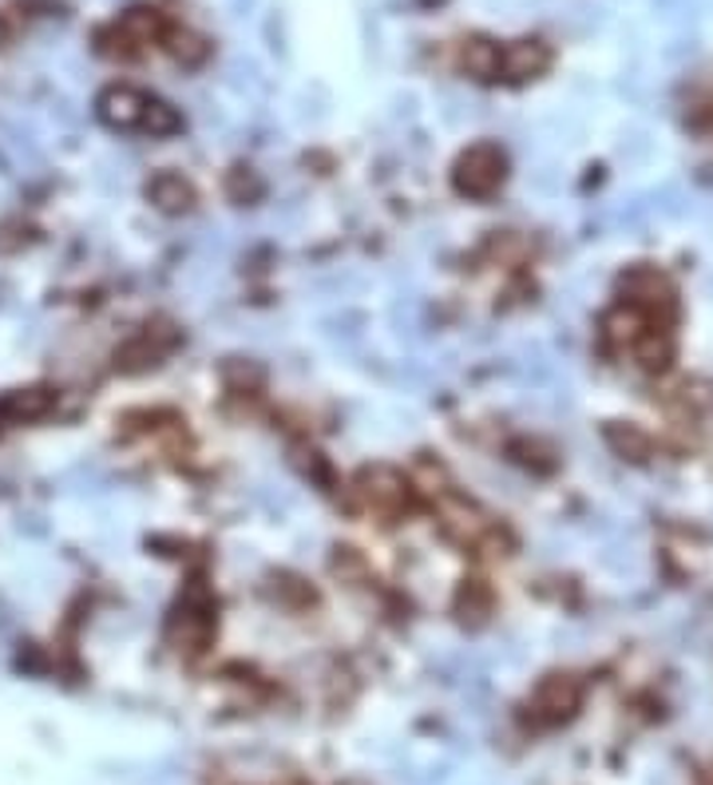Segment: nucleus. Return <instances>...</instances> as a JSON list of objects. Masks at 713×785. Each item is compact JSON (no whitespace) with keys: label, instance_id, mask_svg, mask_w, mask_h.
Returning <instances> with one entry per match:
<instances>
[{"label":"nucleus","instance_id":"3","mask_svg":"<svg viewBox=\"0 0 713 785\" xmlns=\"http://www.w3.org/2000/svg\"><path fill=\"white\" fill-rule=\"evenodd\" d=\"M578 707H583V682L575 675H547L528 702L531 722H540V726H560L567 718H575Z\"/></svg>","mask_w":713,"mask_h":785},{"label":"nucleus","instance_id":"7","mask_svg":"<svg viewBox=\"0 0 713 785\" xmlns=\"http://www.w3.org/2000/svg\"><path fill=\"white\" fill-rule=\"evenodd\" d=\"M551 68V49L543 40H515L500 52V72L511 79V84H523V79H535Z\"/></svg>","mask_w":713,"mask_h":785},{"label":"nucleus","instance_id":"5","mask_svg":"<svg viewBox=\"0 0 713 785\" xmlns=\"http://www.w3.org/2000/svg\"><path fill=\"white\" fill-rule=\"evenodd\" d=\"M436 508H440L444 535H448V540H456V543H464V548H476V543H480L483 535L496 528V520H488V516H483L480 508L468 500V496L444 492L440 500H436Z\"/></svg>","mask_w":713,"mask_h":785},{"label":"nucleus","instance_id":"16","mask_svg":"<svg viewBox=\"0 0 713 785\" xmlns=\"http://www.w3.org/2000/svg\"><path fill=\"white\" fill-rule=\"evenodd\" d=\"M167 52H171L179 64L194 68V64H203L211 49H206L203 36H194V32H187V29H171V32H167Z\"/></svg>","mask_w":713,"mask_h":785},{"label":"nucleus","instance_id":"11","mask_svg":"<svg viewBox=\"0 0 713 785\" xmlns=\"http://www.w3.org/2000/svg\"><path fill=\"white\" fill-rule=\"evenodd\" d=\"M460 64L468 76L496 79L500 76V44H492V40H483V36H472L460 49Z\"/></svg>","mask_w":713,"mask_h":785},{"label":"nucleus","instance_id":"17","mask_svg":"<svg viewBox=\"0 0 713 785\" xmlns=\"http://www.w3.org/2000/svg\"><path fill=\"white\" fill-rule=\"evenodd\" d=\"M119 36H124L127 44H151V36H159V12L131 9L119 20Z\"/></svg>","mask_w":713,"mask_h":785},{"label":"nucleus","instance_id":"19","mask_svg":"<svg viewBox=\"0 0 713 785\" xmlns=\"http://www.w3.org/2000/svg\"><path fill=\"white\" fill-rule=\"evenodd\" d=\"M222 378L231 381L238 393H246V389H258L262 385V369L258 365H246V361H226Z\"/></svg>","mask_w":713,"mask_h":785},{"label":"nucleus","instance_id":"10","mask_svg":"<svg viewBox=\"0 0 713 785\" xmlns=\"http://www.w3.org/2000/svg\"><path fill=\"white\" fill-rule=\"evenodd\" d=\"M607 445H610V453L622 456V460L642 465V460H650L655 441H650V433H642L638 425H622V421H615V425H607Z\"/></svg>","mask_w":713,"mask_h":785},{"label":"nucleus","instance_id":"22","mask_svg":"<svg viewBox=\"0 0 713 785\" xmlns=\"http://www.w3.org/2000/svg\"><path fill=\"white\" fill-rule=\"evenodd\" d=\"M421 4H440V0H421Z\"/></svg>","mask_w":713,"mask_h":785},{"label":"nucleus","instance_id":"6","mask_svg":"<svg viewBox=\"0 0 713 785\" xmlns=\"http://www.w3.org/2000/svg\"><path fill=\"white\" fill-rule=\"evenodd\" d=\"M99 119L107 127H116V131H131V127L143 124V112H147V96L139 87H127V84H116L107 87L104 96H99Z\"/></svg>","mask_w":713,"mask_h":785},{"label":"nucleus","instance_id":"12","mask_svg":"<svg viewBox=\"0 0 713 785\" xmlns=\"http://www.w3.org/2000/svg\"><path fill=\"white\" fill-rule=\"evenodd\" d=\"M171 341H174V333H159V330H147V333H139L131 346L119 353V365L124 369H147V365H155V361L163 358L167 349H171Z\"/></svg>","mask_w":713,"mask_h":785},{"label":"nucleus","instance_id":"20","mask_svg":"<svg viewBox=\"0 0 713 785\" xmlns=\"http://www.w3.org/2000/svg\"><path fill=\"white\" fill-rule=\"evenodd\" d=\"M226 191H231V199L246 203V199H258V194H262V183L254 179L251 171H234V174H231V183H226Z\"/></svg>","mask_w":713,"mask_h":785},{"label":"nucleus","instance_id":"2","mask_svg":"<svg viewBox=\"0 0 713 785\" xmlns=\"http://www.w3.org/2000/svg\"><path fill=\"white\" fill-rule=\"evenodd\" d=\"M508 174V156L496 144H476L456 159V191L468 199H488Z\"/></svg>","mask_w":713,"mask_h":785},{"label":"nucleus","instance_id":"9","mask_svg":"<svg viewBox=\"0 0 713 785\" xmlns=\"http://www.w3.org/2000/svg\"><path fill=\"white\" fill-rule=\"evenodd\" d=\"M147 194H151V203L159 206V211H167V214H183V211H191V203H194V187L187 183L183 174H174V171L155 174L151 187H147Z\"/></svg>","mask_w":713,"mask_h":785},{"label":"nucleus","instance_id":"1","mask_svg":"<svg viewBox=\"0 0 713 785\" xmlns=\"http://www.w3.org/2000/svg\"><path fill=\"white\" fill-rule=\"evenodd\" d=\"M618 294H622L618 301H627V306L642 310L650 321H662V326H670V318H674L678 310L674 282L666 278L662 270H655V266H635V270L622 274Z\"/></svg>","mask_w":713,"mask_h":785},{"label":"nucleus","instance_id":"8","mask_svg":"<svg viewBox=\"0 0 713 785\" xmlns=\"http://www.w3.org/2000/svg\"><path fill=\"white\" fill-rule=\"evenodd\" d=\"M211 635H214L211 607H206V603L187 600L183 607H179V615H174V623H171V643H179V650H187V655H199V650L211 643Z\"/></svg>","mask_w":713,"mask_h":785},{"label":"nucleus","instance_id":"18","mask_svg":"<svg viewBox=\"0 0 713 785\" xmlns=\"http://www.w3.org/2000/svg\"><path fill=\"white\" fill-rule=\"evenodd\" d=\"M143 127L151 131V136H171V131H179V127H183V116H179V112H174L167 99H147Z\"/></svg>","mask_w":713,"mask_h":785},{"label":"nucleus","instance_id":"4","mask_svg":"<svg viewBox=\"0 0 713 785\" xmlns=\"http://www.w3.org/2000/svg\"><path fill=\"white\" fill-rule=\"evenodd\" d=\"M408 492H413V488H408V476L393 465H373L356 476V496H361V505L373 508V512H385V516L401 512Z\"/></svg>","mask_w":713,"mask_h":785},{"label":"nucleus","instance_id":"13","mask_svg":"<svg viewBox=\"0 0 713 785\" xmlns=\"http://www.w3.org/2000/svg\"><path fill=\"white\" fill-rule=\"evenodd\" d=\"M456 611H460V619L468 623V627H480V623H488V615H492V592H488L480 580H472L460 592V600H456Z\"/></svg>","mask_w":713,"mask_h":785},{"label":"nucleus","instance_id":"21","mask_svg":"<svg viewBox=\"0 0 713 785\" xmlns=\"http://www.w3.org/2000/svg\"><path fill=\"white\" fill-rule=\"evenodd\" d=\"M4 40H9V24H4V20H0V44H4Z\"/></svg>","mask_w":713,"mask_h":785},{"label":"nucleus","instance_id":"14","mask_svg":"<svg viewBox=\"0 0 713 785\" xmlns=\"http://www.w3.org/2000/svg\"><path fill=\"white\" fill-rule=\"evenodd\" d=\"M52 393L49 389H20V393H12L9 397V405H4V413L9 417H17V421H36V417H44L52 409Z\"/></svg>","mask_w":713,"mask_h":785},{"label":"nucleus","instance_id":"15","mask_svg":"<svg viewBox=\"0 0 713 785\" xmlns=\"http://www.w3.org/2000/svg\"><path fill=\"white\" fill-rule=\"evenodd\" d=\"M408 488H421L425 496H436V500H440L444 492H453V485H448V468H444L440 460H433V456H425V460L413 468V476H408Z\"/></svg>","mask_w":713,"mask_h":785}]
</instances>
